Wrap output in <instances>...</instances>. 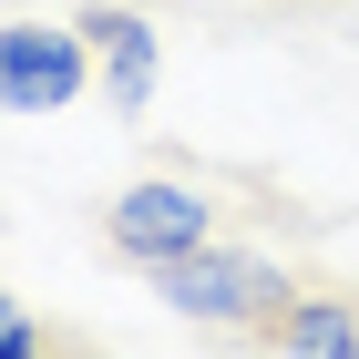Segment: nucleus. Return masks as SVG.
<instances>
[{"instance_id":"obj_1","label":"nucleus","mask_w":359,"mask_h":359,"mask_svg":"<svg viewBox=\"0 0 359 359\" xmlns=\"http://www.w3.org/2000/svg\"><path fill=\"white\" fill-rule=\"evenodd\" d=\"M154 298H165L175 318H205V329H267L277 308L298 298V277L277 267V257H257V247H226V236H205L195 257L154 267Z\"/></svg>"},{"instance_id":"obj_2","label":"nucleus","mask_w":359,"mask_h":359,"mask_svg":"<svg viewBox=\"0 0 359 359\" xmlns=\"http://www.w3.org/2000/svg\"><path fill=\"white\" fill-rule=\"evenodd\" d=\"M103 236L134 257V267H175V257H195L216 236V195L185 185V175H144V185H123L103 205Z\"/></svg>"},{"instance_id":"obj_3","label":"nucleus","mask_w":359,"mask_h":359,"mask_svg":"<svg viewBox=\"0 0 359 359\" xmlns=\"http://www.w3.org/2000/svg\"><path fill=\"white\" fill-rule=\"evenodd\" d=\"M103 72L83 21H0V113H62Z\"/></svg>"},{"instance_id":"obj_4","label":"nucleus","mask_w":359,"mask_h":359,"mask_svg":"<svg viewBox=\"0 0 359 359\" xmlns=\"http://www.w3.org/2000/svg\"><path fill=\"white\" fill-rule=\"evenodd\" d=\"M83 41H93V62H103V93H113L123 113H144V103H154L165 41H154V21H144V11H123V0H93V11H83Z\"/></svg>"},{"instance_id":"obj_5","label":"nucleus","mask_w":359,"mask_h":359,"mask_svg":"<svg viewBox=\"0 0 359 359\" xmlns=\"http://www.w3.org/2000/svg\"><path fill=\"white\" fill-rule=\"evenodd\" d=\"M257 339H267V349H318V359H349V349H359V308H349V298H329V287H298V298L277 308Z\"/></svg>"},{"instance_id":"obj_6","label":"nucleus","mask_w":359,"mask_h":359,"mask_svg":"<svg viewBox=\"0 0 359 359\" xmlns=\"http://www.w3.org/2000/svg\"><path fill=\"white\" fill-rule=\"evenodd\" d=\"M31 349H52V329H41V318L0 287V359H31Z\"/></svg>"}]
</instances>
